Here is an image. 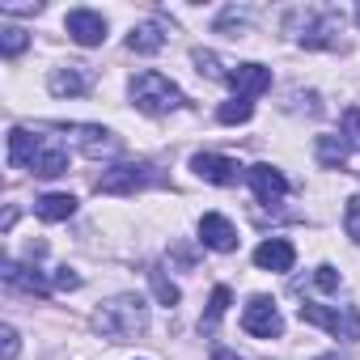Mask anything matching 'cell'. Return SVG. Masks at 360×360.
<instances>
[{
	"label": "cell",
	"instance_id": "cell-3",
	"mask_svg": "<svg viewBox=\"0 0 360 360\" xmlns=\"http://www.w3.org/2000/svg\"><path fill=\"white\" fill-rule=\"evenodd\" d=\"M127 94H131V106L136 110H144V115H169V110H178L187 98H183V89H178L165 72H136L131 77V85H127Z\"/></svg>",
	"mask_w": 360,
	"mask_h": 360
},
{
	"label": "cell",
	"instance_id": "cell-16",
	"mask_svg": "<svg viewBox=\"0 0 360 360\" xmlns=\"http://www.w3.org/2000/svg\"><path fill=\"white\" fill-rule=\"evenodd\" d=\"M255 263H259L263 271H292L297 250H292V242H288V238H267V242H259V246H255Z\"/></svg>",
	"mask_w": 360,
	"mask_h": 360
},
{
	"label": "cell",
	"instance_id": "cell-24",
	"mask_svg": "<svg viewBox=\"0 0 360 360\" xmlns=\"http://www.w3.org/2000/svg\"><path fill=\"white\" fill-rule=\"evenodd\" d=\"M26 47H30V34H26V30H18V26H5V30H0V51H5L9 60L22 56Z\"/></svg>",
	"mask_w": 360,
	"mask_h": 360
},
{
	"label": "cell",
	"instance_id": "cell-7",
	"mask_svg": "<svg viewBox=\"0 0 360 360\" xmlns=\"http://www.w3.org/2000/svg\"><path fill=\"white\" fill-rule=\"evenodd\" d=\"M242 330L255 335V339H280L284 335V318L276 309L271 297H250L246 309H242Z\"/></svg>",
	"mask_w": 360,
	"mask_h": 360
},
{
	"label": "cell",
	"instance_id": "cell-10",
	"mask_svg": "<svg viewBox=\"0 0 360 360\" xmlns=\"http://www.w3.org/2000/svg\"><path fill=\"white\" fill-rule=\"evenodd\" d=\"M0 276H5V284H9L13 292H30V297H47V292L56 288L39 267H26V263H18V259H5V263H0Z\"/></svg>",
	"mask_w": 360,
	"mask_h": 360
},
{
	"label": "cell",
	"instance_id": "cell-23",
	"mask_svg": "<svg viewBox=\"0 0 360 360\" xmlns=\"http://www.w3.org/2000/svg\"><path fill=\"white\" fill-rule=\"evenodd\" d=\"M305 284H309V288H322V292H339L343 280H339V271H335L330 263H322V267H314L305 280H297V288H305Z\"/></svg>",
	"mask_w": 360,
	"mask_h": 360
},
{
	"label": "cell",
	"instance_id": "cell-30",
	"mask_svg": "<svg viewBox=\"0 0 360 360\" xmlns=\"http://www.w3.org/2000/svg\"><path fill=\"white\" fill-rule=\"evenodd\" d=\"M343 136H347V140L360 148V106H352V110L343 115Z\"/></svg>",
	"mask_w": 360,
	"mask_h": 360
},
{
	"label": "cell",
	"instance_id": "cell-31",
	"mask_svg": "<svg viewBox=\"0 0 360 360\" xmlns=\"http://www.w3.org/2000/svg\"><path fill=\"white\" fill-rule=\"evenodd\" d=\"M212 360H246V356H238V352H229V347H217Z\"/></svg>",
	"mask_w": 360,
	"mask_h": 360
},
{
	"label": "cell",
	"instance_id": "cell-29",
	"mask_svg": "<svg viewBox=\"0 0 360 360\" xmlns=\"http://www.w3.org/2000/svg\"><path fill=\"white\" fill-rule=\"evenodd\" d=\"M51 284H56L60 292H72V288H81V276H77L72 267H56V276H51Z\"/></svg>",
	"mask_w": 360,
	"mask_h": 360
},
{
	"label": "cell",
	"instance_id": "cell-25",
	"mask_svg": "<svg viewBox=\"0 0 360 360\" xmlns=\"http://www.w3.org/2000/svg\"><path fill=\"white\" fill-rule=\"evenodd\" d=\"M191 60H195V68H200V72H208V77H217V81H225V77H229V68H221V60H217L212 51H204V47H195V51H191Z\"/></svg>",
	"mask_w": 360,
	"mask_h": 360
},
{
	"label": "cell",
	"instance_id": "cell-4",
	"mask_svg": "<svg viewBox=\"0 0 360 360\" xmlns=\"http://www.w3.org/2000/svg\"><path fill=\"white\" fill-rule=\"evenodd\" d=\"M165 183V174L157 169V165H148V161H123V165H110L98 183H94V191L98 195H136V191H144V187H161Z\"/></svg>",
	"mask_w": 360,
	"mask_h": 360
},
{
	"label": "cell",
	"instance_id": "cell-21",
	"mask_svg": "<svg viewBox=\"0 0 360 360\" xmlns=\"http://www.w3.org/2000/svg\"><path fill=\"white\" fill-rule=\"evenodd\" d=\"M148 284H153V292H157V301H161V305H178V301H183L178 284H174L161 267H148Z\"/></svg>",
	"mask_w": 360,
	"mask_h": 360
},
{
	"label": "cell",
	"instance_id": "cell-28",
	"mask_svg": "<svg viewBox=\"0 0 360 360\" xmlns=\"http://www.w3.org/2000/svg\"><path fill=\"white\" fill-rule=\"evenodd\" d=\"M250 18H255L250 9H225V13L217 18V30H221V34H225V30H233V26H238V30H246V22H250Z\"/></svg>",
	"mask_w": 360,
	"mask_h": 360
},
{
	"label": "cell",
	"instance_id": "cell-5",
	"mask_svg": "<svg viewBox=\"0 0 360 360\" xmlns=\"http://www.w3.org/2000/svg\"><path fill=\"white\" fill-rule=\"evenodd\" d=\"M301 322L322 326L330 339L356 343L360 339V309L356 305H322V301H305L301 305Z\"/></svg>",
	"mask_w": 360,
	"mask_h": 360
},
{
	"label": "cell",
	"instance_id": "cell-19",
	"mask_svg": "<svg viewBox=\"0 0 360 360\" xmlns=\"http://www.w3.org/2000/svg\"><path fill=\"white\" fill-rule=\"evenodd\" d=\"M314 153H318V161H322L326 169H343V165H347V144H343L339 136H318V140H314Z\"/></svg>",
	"mask_w": 360,
	"mask_h": 360
},
{
	"label": "cell",
	"instance_id": "cell-8",
	"mask_svg": "<svg viewBox=\"0 0 360 360\" xmlns=\"http://www.w3.org/2000/svg\"><path fill=\"white\" fill-rule=\"evenodd\" d=\"M246 178H250L255 200H259L263 208H276V204H284V195H288V178H284L276 165L259 161V165H250V169H246Z\"/></svg>",
	"mask_w": 360,
	"mask_h": 360
},
{
	"label": "cell",
	"instance_id": "cell-15",
	"mask_svg": "<svg viewBox=\"0 0 360 360\" xmlns=\"http://www.w3.org/2000/svg\"><path fill=\"white\" fill-rule=\"evenodd\" d=\"M225 85L238 98H259V94L271 89V68H263V64H233L229 77H225Z\"/></svg>",
	"mask_w": 360,
	"mask_h": 360
},
{
	"label": "cell",
	"instance_id": "cell-14",
	"mask_svg": "<svg viewBox=\"0 0 360 360\" xmlns=\"http://www.w3.org/2000/svg\"><path fill=\"white\" fill-rule=\"evenodd\" d=\"M89 85H94L89 64H60V68L47 77V89H51L56 98H81V94H89Z\"/></svg>",
	"mask_w": 360,
	"mask_h": 360
},
{
	"label": "cell",
	"instance_id": "cell-27",
	"mask_svg": "<svg viewBox=\"0 0 360 360\" xmlns=\"http://www.w3.org/2000/svg\"><path fill=\"white\" fill-rule=\"evenodd\" d=\"M18 352H22V339H18V330L5 322V326H0V360H18Z\"/></svg>",
	"mask_w": 360,
	"mask_h": 360
},
{
	"label": "cell",
	"instance_id": "cell-9",
	"mask_svg": "<svg viewBox=\"0 0 360 360\" xmlns=\"http://www.w3.org/2000/svg\"><path fill=\"white\" fill-rule=\"evenodd\" d=\"M191 169L204 178V183H212V187H238V178H242V165L233 157H221V153H195Z\"/></svg>",
	"mask_w": 360,
	"mask_h": 360
},
{
	"label": "cell",
	"instance_id": "cell-12",
	"mask_svg": "<svg viewBox=\"0 0 360 360\" xmlns=\"http://www.w3.org/2000/svg\"><path fill=\"white\" fill-rule=\"evenodd\" d=\"M200 242L208 246V250H217V255H229V250H238V229H233V221L229 217H221V212H204L200 217Z\"/></svg>",
	"mask_w": 360,
	"mask_h": 360
},
{
	"label": "cell",
	"instance_id": "cell-11",
	"mask_svg": "<svg viewBox=\"0 0 360 360\" xmlns=\"http://www.w3.org/2000/svg\"><path fill=\"white\" fill-rule=\"evenodd\" d=\"M26 169L39 174V178H60V174H68V148L60 140H51V136H39L34 157H30Z\"/></svg>",
	"mask_w": 360,
	"mask_h": 360
},
{
	"label": "cell",
	"instance_id": "cell-17",
	"mask_svg": "<svg viewBox=\"0 0 360 360\" xmlns=\"http://www.w3.org/2000/svg\"><path fill=\"white\" fill-rule=\"evenodd\" d=\"M161 47H165V26L161 22H144L127 34V51H136V56H157Z\"/></svg>",
	"mask_w": 360,
	"mask_h": 360
},
{
	"label": "cell",
	"instance_id": "cell-6",
	"mask_svg": "<svg viewBox=\"0 0 360 360\" xmlns=\"http://www.w3.org/2000/svg\"><path fill=\"white\" fill-rule=\"evenodd\" d=\"M56 131H64L85 157H115L123 148V140L110 127H98V123H56Z\"/></svg>",
	"mask_w": 360,
	"mask_h": 360
},
{
	"label": "cell",
	"instance_id": "cell-2",
	"mask_svg": "<svg viewBox=\"0 0 360 360\" xmlns=\"http://www.w3.org/2000/svg\"><path fill=\"white\" fill-rule=\"evenodd\" d=\"M339 26H343V18L335 13V9H292L288 18H284V30L301 43V47H339L343 51V43H339Z\"/></svg>",
	"mask_w": 360,
	"mask_h": 360
},
{
	"label": "cell",
	"instance_id": "cell-26",
	"mask_svg": "<svg viewBox=\"0 0 360 360\" xmlns=\"http://www.w3.org/2000/svg\"><path fill=\"white\" fill-rule=\"evenodd\" d=\"M343 229H347V238L360 246V195L347 200V208H343Z\"/></svg>",
	"mask_w": 360,
	"mask_h": 360
},
{
	"label": "cell",
	"instance_id": "cell-20",
	"mask_svg": "<svg viewBox=\"0 0 360 360\" xmlns=\"http://www.w3.org/2000/svg\"><path fill=\"white\" fill-rule=\"evenodd\" d=\"M229 301H233V292H229L225 284H217V288H212V297H208V314H204V322H200V330H217V322L225 318V309H229Z\"/></svg>",
	"mask_w": 360,
	"mask_h": 360
},
{
	"label": "cell",
	"instance_id": "cell-32",
	"mask_svg": "<svg viewBox=\"0 0 360 360\" xmlns=\"http://www.w3.org/2000/svg\"><path fill=\"white\" fill-rule=\"evenodd\" d=\"M318 360H347V356H339V352H326V356H318Z\"/></svg>",
	"mask_w": 360,
	"mask_h": 360
},
{
	"label": "cell",
	"instance_id": "cell-1",
	"mask_svg": "<svg viewBox=\"0 0 360 360\" xmlns=\"http://www.w3.org/2000/svg\"><path fill=\"white\" fill-rule=\"evenodd\" d=\"M94 330L102 339H115V343H127V339H140L148 330V301L140 292H119L110 297L98 314H94Z\"/></svg>",
	"mask_w": 360,
	"mask_h": 360
},
{
	"label": "cell",
	"instance_id": "cell-22",
	"mask_svg": "<svg viewBox=\"0 0 360 360\" xmlns=\"http://www.w3.org/2000/svg\"><path fill=\"white\" fill-rule=\"evenodd\" d=\"M250 115H255V102L250 98H229V102L217 106V119L221 123H250Z\"/></svg>",
	"mask_w": 360,
	"mask_h": 360
},
{
	"label": "cell",
	"instance_id": "cell-18",
	"mask_svg": "<svg viewBox=\"0 0 360 360\" xmlns=\"http://www.w3.org/2000/svg\"><path fill=\"white\" fill-rule=\"evenodd\" d=\"M77 212V200L64 195V191H51V195H39L34 200V217L39 221H68Z\"/></svg>",
	"mask_w": 360,
	"mask_h": 360
},
{
	"label": "cell",
	"instance_id": "cell-13",
	"mask_svg": "<svg viewBox=\"0 0 360 360\" xmlns=\"http://www.w3.org/2000/svg\"><path fill=\"white\" fill-rule=\"evenodd\" d=\"M64 26H68V39H72L77 47H98V43L106 39V18L94 13V9H72V13L64 18Z\"/></svg>",
	"mask_w": 360,
	"mask_h": 360
}]
</instances>
